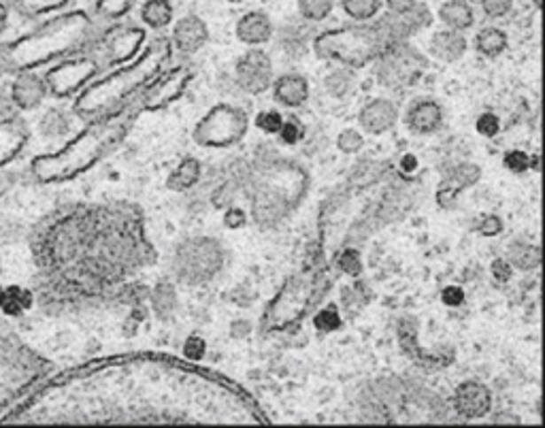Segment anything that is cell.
Masks as SVG:
<instances>
[{"mask_svg": "<svg viewBox=\"0 0 545 428\" xmlns=\"http://www.w3.org/2000/svg\"><path fill=\"white\" fill-rule=\"evenodd\" d=\"M141 19L153 30L167 28L173 22V4L168 0H147L141 7Z\"/></svg>", "mask_w": 545, "mask_h": 428, "instance_id": "f546056e", "label": "cell"}, {"mask_svg": "<svg viewBox=\"0 0 545 428\" xmlns=\"http://www.w3.org/2000/svg\"><path fill=\"white\" fill-rule=\"evenodd\" d=\"M30 143V126L19 115L0 113V173L13 165Z\"/></svg>", "mask_w": 545, "mask_h": 428, "instance_id": "5bb4252c", "label": "cell"}, {"mask_svg": "<svg viewBox=\"0 0 545 428\" xmlns=\"http://www.w3.org/2000/svg\"><path fill=\"white\" fill-rule=\"evenodd\" d=\"M145 43V30L136 26H113L100 36V54L103 65L120 66L139 56L141 47Z\"/></svg>", "mask_w": 545, "mask_h": 428, "instance_id": "7c38bea8", "label": "cell"}, {"mask_svg": "<svg viewBox=\"0 0 545 428\" xmlns=\"http://www.w3.org/2000/svg\"><path fill=\"white\" fill-rule=\"evenodd\" d=\"M337 147L343 152V154H349V156L358 154V152L364 147V136L360 135L356 128H346L339 132Z\"/></svg>", "mask_w": 545, "mask_h": 428, "instance_id": "60d3db41", "label": "cell"}, {"mask_svg": "<svg viewBox=\"0 0 545 428\" xmlns=\"http://www.w3.org/2000/svg\"><path fill=\"white\" fill-rule=\"evenodd\" d=\"M45 97L47 86L43 75L35 71L15 73L12 89H9V105H13L18 111H33L41 107Z\"/></svg>", "mask_w": 545, "mask_h": 428, "instance_id": "d6986e66", "label": "cell"}, {"mask_svg": "<svg viewBox=\"0 0 545 428\" xmlns=\"http://www.w3.org/2000/svg\"><path fill=\"white\" fill-rule=\"evenodd\" d=\"M224 264V252L211 237H192L175 252V275L188 285L209 282Z\"/></svg>", "mask_w": 545, "mask_h": 428, "instance_id": "9c48e42d", "label": "cell"}, {"mask_svg": "<svg viewBox=\"0 0 545 428\" xmlns=\"http://www.w3.org/2000/svg\"><path fill=\"white\" fill-rule=\"evenodd\" d=\"M103 66V60L92 54L62 58L43 73L47 94L54 98L77 97L90 82L100 75Z\"/></svg>", "mask_w": 545, "mask_h": 428, "instance_id": "30bf717a", "label": "cell"}, {"mask_svg": "<svg viewBox=\"0 0 545 428\" xmlns=\"http://www.w3.org/2000/svg\"><path fill=\"white\" fill-rule=\"evenodd\" d=\"M222 222H224L226 229L239 230L247 224V215L241 207H230V205H229V209L224 211V218H222Z\"/></svg>", "mask_w": 545, "mask_h": 428, "instance_id": "681fc988", "label": "cell"}, {"mask_svg": "<svg viewBox=\"0 0 545 428\" xmlns=\"http://www.w3.org/2000/svg\"><path fill=\"white\" fill-rule=\"evenodd\" d=\"M247 128H250V118L245 111L235 107V105L220 103L197 121L192 130V141L200 147L222 150V147H232L241 143L243 136L247 135Z\"/></svg>", "mask_w": 545, "mask_h": 428, "instance_id": "52a82bcc", "label": "cell"}, {"mask_svg": "<svg viewBox=\"0 0 545 428\" xmlns=\"http://www.w3.org/2000/svg\"><path fill=\"white\" fill-rule=\"evenodd\" d=\"M271 86L273 98L288 109L303 107L307 98H309V82H307V77L296 75V73H288V75L275 79Z\"/></svg>", "mask_w": 545, "mask_h": 428, "instance_id": "603a6c76", "label": "cell"}, {"mask_svg": "<svg viewBox=\"0 0 545 428\" xmlns=\"http://www.w3.org/2000/svg\"><path fill=\"white\" fill-rule=\"evenodd\" d=\"M3 111H4V109H3V105H0V113H3Z\"/></svg>", "mask_w": 545, "mask_h": 428, "instance_id": "94428289", "label": "cell"}, {"mask_svg": "<svg viewBox=\"0 0 545 428\" xmlns=\"http://www.w3.org/2000/svg\"><path fill=\"white\" fill-rule=\"evenodd\" d=\"M94 24L83 12L65 13L41 24L18 41L0 45V66L4 71H36L73 56L92 41Z\"/></svg>", "mask_w": 545, "mask_h": 428, "instance_id": "3957f363", "label": "cell"}, {"mask_svg": "<svg viewBox=\"0 0 545 428\" xmlns=\"http://www.w3.org/2000/svg\"><path fill=\"white\" fill-rule=\"evenodd\" d=\"M314 326L322 332H335L341 329V315H339L337 305H328V307L317 311L314 318Z\"/></svg>", "mask_w": 545, "mask_h": 428, "instance_id": "ab89813d", "label": "cell"}, {"mask_svg": "<svg viewBox=\"0 0 545 428\" xmlns=\"http://www.w3.org/2000/svg\"><path fill=\"white\" fill-rule=\"evenodd\" d=\"M428 68L426 56L407 41L390 43L375 60V75L384 88L403 89L414 86Z\"/></svg>", "mask_w": 545, "mask_h": 428, "instance_id": "ba28073f", "label": "cell"}, {"mask_svg": "<svg viewBox=\"0 0 545 428\" xmlns=\"http://www.w3.org/2000/svg\"><path fill=\"white\" fill-rule=\"evenodd\" d=\"M534 7H541V0H534Z\"/></svg>", "mask_w": 545, "mask_h": 428, "instance_id": "680465c9", "label": "cell"}, {"mask_svg": "<svg viewBox=\"0 0 545 428\" xmlns=\"http://www.w3.org/2000/svg\"><path fill=\"white\" fill-rule=\"evenodd\" d=\"M9 186H12V182H9L7 175H3V173H0V197H3V194L7 192Z\"/></svg>", "mask_w": 545, "mask_h": 428, "instance_id": "9f6ffc18", "label": "cell"}, {"mask_svg": "<svg viewBox=\"0 0 545 428\" xmlns=\"http://www.w3.org/2000/svg\"><path fill=\"white\" fill-rule=\"evenodd\" d=\"M441 300L448 305V307H458V305L464 303L463 288H458V285H448V288H443Z\"/></svg>", "mask_w": 545, "mask_h": 428, "instance_id": "816d5d0a", "label": "cell"}, {"mask_svg": "<svg viewBox=\"0 0 545 428\" xmlns=\"http://www.w3.org/2000/svg\"><path fill=\"white\" fill-rule=\"evenodd\" d=\"M30 303H33V294H30L28 290L12 285V288H4V297L3 303H0V309H3L7 315H19L30 307Z\"/></svg>", "mask_w": 545, "mask_h": 428, "instance_id": "1f68e13d", "label": "cell"}, {"mask_svg": "<svg viewBox=\"0 0 545 428\" xmlns=\"http://www.w3.org/2000/svg\"><path fill=\"white\" fill-rule=\"evenodd\" d=\"M66 4L68 0H12V7L15 12L28 19H36L43 18V15L60 12Z\"/></svg>", "mask_w": 545, "mask_h": 428, "instance_id": "4dcf8cb0", "label": "cell"}, {"mask_svg": "<svg viewBox=\"0 0 545 428\" xmlns=\"http://www.w3.org/2000/svg\"><path fill=\"white\" fill-rule=\"evenodd\" d=\"M502 165H505L507 171L522 175V173H526L528 168H531V156L524 154L520 150H511L502 158Z\"/></svg>", "mask_w": 545, "mask_h": 428, "instance_id": "7bdbcfd3", "label": "cell"}, {"mask_svg": "<svg viewBox=\"0 0 545 428\" xmlns=\"http://www.w3.org/2000/svg\"><path fill=\"white\" fill-rule=\"evenodd\" d=\"M3 297H4V288L0 285V303H3Z\"/></svg>", "mask_w": 545, "mask_h": 428, "instance_id": "6f0895ef", "label": "cell"}, {"mask_svg": "<svg viewBox=\"0 0 545 428\" xmlns=\"http://www.w3.org/2000/svg\"><path fill=\"white\" fill-rule=\"evenodd\" d=\"M443 124V109L431 98L417 100L405 115V126L416 135H431Z\"/></svg>", "mask_w": 545, "mask_h": 428, "instance_id": "7402d4cb", "label": "cell"}, {"mask_svg": "<svg viewBox=\"0 0 545 428\" xmlns=\"http://www.w3.org/2000/svg\"><path fill=\"white\" fill-rule=\"evenodd\" d=\"M153 309L158 311L160 315H168L177 305V294H175V288L168 282H160L153 288V297H152Z\"/></svg>", "mask_w": 545, "mask_h": 428, "instance_id": "8d00e7d4", "label": "cell"}, {"mask_svg": "<svg viewBox=\"0 0 545 428\" xmlns=\"http://www.w3.org/2000/svg\"><path fill=\"white\" fill-rule=\"evenodd\" d=\"M507 262L520 271H534L541 264V250L528 241H511L507 247Z\"/></svg>", "mask_w": 545, "mask_h": 428, "instance_id": "83f0119b", "label": "cell"}, {"mask_svg": "<svg viewBox=\"0 0 545 428\" xmlns=\"http://www.w3.org/2000/svg\"><path fill=\"white\" fill-rule=\"evenodd\" d=\"M229 3H243V0H229Z\"/></svg>", "mask_w": 545, "mask_h": 428, "instance_id": "91938a15", "label": "cell"}, {"mask_svg": "<svg viewBox=\"0 0 545 428\" xmlns=\"http://www.w3.org/2000/svg\"><path fill=\"white\" fill-rule=\"evenodd\" d=\"M479 177H481V168L478 165H471V162H464V165L452 168L437 186L435 200L439 207L446 211L456 207L460 192L475 186V183L479 182Z\"/></svg>", "mask_w": 545, "mask_h": 428, "instance_id": "ac0fdd59", "label": "cell"}, {"mask_svg": "<svg viewBox=\"0 0 545 428\" xmlns=\"http://www.w3.org/2000/svg\"><path fill=\"white\" fill-rule=\"evenodd\" d=\"M173 56V43L160 36L135 56L128 65L120 66L109 75L90 82L73 103V113L82 120H94L98 115L124 107L135 100L162 73L168 58Z\"/></svg>", "mask_w": 545, "mask_h": 428, "instance_id": "7a4b0ae2", "label": "cell"}, {"mask_svg": "<svg viewBox=\"0 0 545 428\" xmlns=\"http://www.w3.org/2000/svg\"><path fill=\"white\" fill-rule=\"evenodd\" d=\"M209 41V28L205 19L199 15H183L177 24L173 26V47H177L182 54H197L203 50Z\"/></svg>", "mask_w": 545, "mask_h": 428, "instance_id": "44dd1931", "label": "cell"}, {"mask_svg": "<svg viewBox=\"0 0 545 428\" xmlns=\"http://www.w3.org/2000/svg\"><path fill=\"white\" fill-rule=\"evenodd\" d=\"M0 273H3V264H0Z\"/></svg>", "mask_w": 545, "mask_h": 428, "instance_id": "6125c7cd", "label": "cell"}, {"mask_svg": "<svg viewBox=\"0 0 545 428\" xmlns=\"http://www.w3.org/2000/svg\"><path fill=\"white\" fill-rule=\"evenodd\" d=\"M439 19H441L448 28L463 33V30L473 26L475 15L467 0H448V3H443L441 7H439Z\"/></svg>", "mask_w": 545, "mask_h": 428, "instance_id": "4316f807", "label": "cell"}, {"mask_svg": "<svg viewBox=\"0 0 545 428\" xmlns=\"http://www.w3.org/2000/svg\"><path fill=\"white\" fill-rule=\"evenodd\" d=\"M390 39L382 26H346L317 35L314 51L320 60L339 62L347 68H364L378 60Z\"/></svg>", "mask_w": 545, "mask_h": 428, "instance_id": "8992f818", "label": "cell"}, {"mask_svg": "<svg viewBox=\"0 0 545 428\" xmlns=\"http://www.w3.org/2000/svg\"><path fill=\"white\" fill-rule=\"evenodd\" d=\"M200 171H203V167H200L199 158L194 156L182 158L177 168L168 175L167 188L171 190V192H188L190 188H194L199 183Z\"/></svg>", "mask_w": 545, "mask_h": 428, "instance_id": "484cf974", "label": "cell"}, {"mask_svg": "<svg viewBox=\"0 0 545 428\" xmlns=\"http://www.w3.org/2000/svg\"><path fill=\"white\" fill-rule=\"evenodd\" d=\"M331 285L326 253L320 252L309 258L294 275L285 279L277 294L269 300L262 314L261 329L267 335L294 331L311 314Z\"/></svg>", "mask_w": 545, "mask_h": 428, "instance_id": "277c9868", "label": "cell"}, {"mask_svg": "<svg viewBox=\"0 0 545 428\" xmlns=\"http://www.w3.org/2000/svg\"><path fill=\"white\" fill-rule=\"evenodd\" d=\"M141 113L139 97H136L124 107L88 120L90 124L86 128L79 130L65 145L33 158L30 175L41 183H62L77 179L90 168L97 167L105 156L111 154L126 139L132 124Z\"/></svg>", "mask_w": 545, "mask_h": 428, "instance_id": "6da1fadb", "label": "cell"}, {"mask_svg": "<svg viewBox=\"0 0 545 428\" xmlns=\"http://www.w3.org/2000/svg\"><path fill=\"white\" fill-rule=\"evenodd\" d=\"M194 79V71L190 66H175L168 73H160L153 82L139 94L141 111H160L179 100Z\"/></svg>", "mask_w": 545, "mask_h": 428, "instance_id": "8fae6325", "label": "cell"}, {"mask_svg": "<svg viewBox=\"0 0 545 428\" xmlns=\"http://www.w3.org/2000/svg\"><path fill=\"white\" fill-rule=\"evenodd\" d=\"M205 352H207V343H205V339H200L199 335L188 337L186 343H183V354H186L188 361L200 362L205 358Z\"/></svg>", "mask_w": 545, "mask_h": 428, "instance_id": "bcb514c9", "label": "cell"}, {"mask_svg": "<svg viewBox=\"0 0 545 428\" xmlns=\"http://www.w3.org/2000/svg\"><path fill=\"white\" fill-rule=\"evenodd\" d=\"M341 7L356 22H369L382 9V0H341Z\"/></svg>", "mask_w": 545, "mask_h": 428, "instance_id": "d6a6232c", "label": "cell"}, {"mask_svg": "<svg viewBox=\"0 0 545 428\" xmlns=\"http://www.w3.org/2000/svg\"><path fill=\"white\" fill-rule=\"evenodd\" d=\"M399 343L409 361H414L420 369H428V371H432V369H446L449 367V362L454 361L452 350H448V354H443V352L431 354V352L422 350L420 343H417V320L416 318H403L399 322Z\"/></svg>", "mask_w": 545, "mask_h": 428, "instance_id": "9a60e30c", "label": "cell"}, {"mask_svg": "<svg viewBox=\"0 0 545 428\" xmlns=\"http://www.w3.org/2000/svg\"><path fill=\"white\" fill-rule=\"evenodd\" d=\"M309 188V175L296 165H271L253 183L252 218L261 229H275L299 207Z\"/></svg>", "mask_w": 545, "mask_h": 428, "instance_id": "5b68a950", "label": "cell"}, {"mask_svg": "<svg viewBox=\"0 0 545 428\" xmlns=\"http://www.w3.org/2000/svg\"><path fill=\"white\" fill-rule=\"evenodd\" d=\"M467 39H464L463 33L458 30L446 28L439 30V33L432 35L431 39V56L437 58L441 62H456L464 56L467 51Z\"/></svg>", "mask_w": 545, "mask_h": 428, "instance_id": "d4e9b609", "label": "cell"}, {"mask_svg": "<svg viewBox=\"0 0 545 428\" xmlns=\"http://www.w3.org/2000/svg\"><path fill=\"white\" fill-rule=\"evenodd\" d=\"M232 190H235V186L232 183H224V186L218 188V192L214 194V205L215 207H229V205L232 203V198H235V194H232Z\"/></svg>", "mask_w": 545, "mask_h": 428, "instance_id": "f5cc1de1", "label": "cell"}, {"mask_svg": "<svg viewBox=\"0 0 545 428\" xmlns=\"http://www.w3.org/2000/svg\"><path fill=\"white\" fill-rule=\"evenodd\" d=\"M68 130H71V120H68V115L60 109L47 111L43 120H41V132H43L45 136H51V139L65 136Z\"/></svg>", "mask_w": 545, "mask_h": 428, "instance_id": "836d02e7", "label": "cell"}, {"mask_svg": "<svg viewBox=\"0 0 545 428\" xmlns=\"http://www.w3.org/2000/svg\"><path fill=\"white\" fill-rule=\"evenodd\" d=\"M475 130L484 136H496L501 130V120L496 118L492 111H486V113H481L478 121H475Z\"/></svg>", "mask_w": 545, "mask_h": 428, "instance_id": "f6af8a7d", "label": "cell"}, {"mask_svg": "<svg viewBox=\"0 0 545 428\" xmlns=\"http://www.w3.org/2000/svg\"><path fill=\"white\" fill-rule=\"evenodd\" d=\"M432 24V13L426 4H414L409 12L403 13H390L379 22L385 36L390 39V43H396V41H407L411 36L420 33V30L428 28Z\"/></svg>", "mask_w": 545, "mask_h": 428, "instance_id": "e0dca14e", "label": "cell"}, {"mask_svg": "<svg viewBox=\"0 0 545 428\" xmlns=\"http://www.w3.org/2000/svg\"><path fill=\"white\" fill-rule=\"evenodd\" d=\"M235 73H237V83H239L247 94H253V97L267 92L273 83L271 58H269L267 51L256 50V47L245 51V54L239 58V62H237L235 66Z\"/></svg>", "mask_w": 545, "mask_h": 428, "instance_id": "4fadbf2b", "label": "cell"}, {"mask_svg": "<svg viewBox=\"0 0 545 428\" xmlns=\"http://www.w3.org/2000/svg\"><path fill=\"white\" fill-rule=\"evenodd\" d=\"M490 271H492V277L499 279V282L505 284V282H510V279H511L513 267L505 261V258H496V261H492V264H490Z\"/></svg>", "mask_w": 545, "mask_h": 428, "instance_id": "f907efd6", "label": "cell"}, {"mask_svg": "<svg viewBox=\"0 0 545 428\" xmlns=\"http://www.w3.org/2000/svg\"><path fill=\"white\" fill-rule=\"evenodd\" d=\"M349 88H352V75L346 71L331 73V77L326 79V89L332 97H343L349 92Z\"/></svg>", "mask_w": 545, "mask_h": 428, "instance_id": "ee69618b", "label": "cell"}, {"mask_svg": "<svg viewBox=\"0 0 545 428\" xmlns=\"http://www.w3.org/2000/svg\"><path fill=\"white\" fill-rule=\"evenodd\" d=\"M235 35H237V39L241 41V43L258 47V45H264V43H269V41H271L273 24H271V19H269L267 13L250 12V13L243 15L239 22H237Z\"/></svg>", "mask_w": 545, "mask_h": 428, "instance_id": "cb8c5ba5", "label": "cell"}, {"mask_svg": "<svg viewBox=\"0 0 545 428\" xmlns=\"http://www.w3.org/2000/svg\"><path fill=\"white\" fill-rule=\"evenodd\" d=\"M279 139H282V143H285V145H296L300 139L305 136V126L303 121H300L296 115H288V118H284V124L282 128H279Z\"/></svg>", "mask_w": 545, "mask_h": 428, "instance_id": "f35d334b", "label": "cell"}, {"mask_svg": "<svg viewBox=\"0 0 545 428\" xmlns=\"http://www.w3.org/2000/svg\"><path fill=\"white\" fill-rule=\"evenodd\" d=\"M478 232H479V235H484V237L501 235V232H502V220L499 218V215H494V214L484 215V218H481L479 224H478Z\"/></svg>", "mask_w": 545, "mask_h": 428, "instance_id": "c3c4849f", "label": "cell"}, {"mask_svg": "<svg viewBox=\"0 0 545 428\" xmlns=\"http://www.w3.org/2000/svg\"><path fill=\"white\" fill-rule=\"evenodd\" d=\"M282 124H284V115L279 113V111L264 109L256 115V128L267 132V135H277L279 128H282Z\"/></svg>", "mask_w": 545, "mask_h": 428, "instance_id": "b9f144b4", "label": "cell"}, {"mask_svg": "<svg viewBox=\"0 0 545 428\" xmlns=\"http://www.w3.org/2000/svg\"><path fill=\"white\" fill-rule=\"evenodd\" d=\"M396 120H399V109L393 100L388 98H373L360 109L358 121L364 132L369 135H384L390 128H394Z\"/></svg>", "mask_w": 545, "mask_h": 428, "instance_id": "ffe728a7", "label": "cell"}, {"mask_svg": "<svg viewBox=\"0 0 545 428\" xmlns=\"http://www.w3.org/2000/svg\"><path fill=\"white\" fill-rule=\"evenodd\" d=\"M335 0H299V13L307 22H322L331 15Z\"/></svg>", "mask_w": 545, "mask_h": 428, "instance_id": "d590c367", "label": "cell"}, {"mask_svg": "<svg viewBox=\"0 0 545 428\" xmlns=\"http://www.w3.org/2000/svg\"><path fill=\"white\" fill-rule=\"evenodd\" d=\"M475 51L486 58H499L502 51L507 50V35L501 28L488 26V28H481L473 39Z\"/></svg>", "mask_w": 545, "mask_h": 428, "instance_id": "f1b7e54d", "label": "cell"}, {"mask_svg": "<svg viewBox=\"0 0 545 428\" xmlns=\"http://www.w3.org/2000/svg\"><path fill=\"white\" fill-rule=\"evenodd\" d=\"M417 3V0H385V4H388L390 13H403L409 12L411 7Z\"/></svg>", "mask_w": 545, "mask_h": 428, "instance_id": "db71d44e", "label": "cell"}, {"mask_svg": "<svg viewBox=\"0 0 545 428\" xmlns=\"http://www.w3.org/2000/svg\"><path fill=\"white\" fill-rule=\"evenodd\" d=\"M335 264L339 271L349 275V277H358L362 273V258H360L356 245L341 247V252L335 253Z\"/></svg>", "mask_w": 545, "mask_h": 428, "instance_id": "e575fe53", "label": "cell"}, {"mask_svg": "<svg viewBox=\"0 0 545 428\" xmlns=\"http://www.w3.org/2000/svg\"><path fill=\"white\" fill-rule=\"evenodd\" d=\"M9 22V4H4L3 0H0V35L4 33V28H7Z\"/></svg>", "mask_w": 545, "mask_h": 428, "instance_id": "11a10c76", "label": "cell"}, {"mask_svg": "<svg viewBox=\"0 0 545 428\" xmlns=\"http://www.w3.org/2000/svg\"><path fill=\"white\" fill-rule=\"evenodd\" d=\"M452 405L458 416L464 420H479V417L488 416L492 409V393L486 384L467 379V382L458 384L454 388Z\"/></svg>", "mask_w": 545, "mask_h": 428, "instance_id": "2e32d148", "label": "cell"}, {"mask_svg": "<svg viewBox=\"0 0 545 428\" xmlns=\"http://www.w3.org/2000/svg\"><path fill=\"white\" fill-rule=\"evenodd\" d=\"M130 9L132 0H97V4H94V12H97L98 18L107 19V22L121 19Z\"/></svg>", "mask_w": 545, "mask_h": 428, "instance_id": "74e56055", "label": "cell"}, {"mask_svg": "<svg viewBox=\"0 0 545 428\" xmlns=\"http://www.w3.org/2000/svg\"><path fill=\"white\" fill-rule=\"evenodd\" d=\"M511 7L513 0H481V9H484V13L492 19L505 18V15L511 12Z\"/></svg>", "mask_w": 545, "mask_h": 428, "instance_id": "7dc6e473", "label": "cell"}]
</instances>
